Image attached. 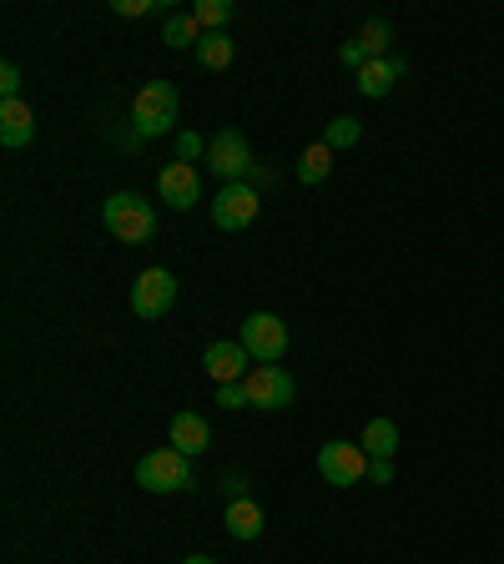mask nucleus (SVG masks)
<instances>
[{"label":"nucleus","mask_w":504,"mask_h":564,"mask_svg":"<svg viewBox=\"0 0 504 564\" xmlns=\"http://www.w3.org/2000/svg\"><path fill=\"white\" fill-rule=\"evenodd\" d=\"M101 223H107L111 237L127 242V248H142V242L157 237V212H152V202L146 197H136V192H117V197H107Z\"/></svg>","instance_id":"obj_1"},{"label":"nucleus","mask_w":504,"mask_h":564,"mask_svg":"<svg viewBox=\"0 0 504 564\" xmlns=\"http://www.w3.org/2000/svg\"><path fill=\"white\" fill-rule=\"evenodd\" d=\"M177 121V86L172 81H146L132 101V132L136 142H152V136H167Z\"/></svg>","instance_id":"obj_2"},{"label":"nucleus","mask_w":504,"mask_h":564,"mask_svg":"<svg viewBox=\"0 0 504 564\" xmlns=\"http://www.w3.org/2000/svg\"><path fill=\"white\" fill-rule=\"evenodd\" d=\"M136 484L146 494H177V489L192 484V459L177 454V448H152L142 464H136Z\"/></svg>","instance_id":"obj_3"},{"label":"nucleus","mask_w":504,"mask_h":564,"mask_svg":"<svg viewBox=\"0 0 504 564\" xmlns=\"http://www.w3.org/2000/svg\"><path fill=\"white\" fill-rule=\"evenodd\" d=\"M238 343L248 348L252 363H283V353H288V323L278 313H248Z\"/></svg>","instance_id":"obj_4"},{"label":"nucleus","mask_w":504,"mask_h":564,"mask_svg":"<svg viewBox=\"0 0 504 564\" xmlns=\"http://www.w3.org/2000/svg\"><path fill=\"white\" fill-rule=\"evenodd\" d=\"M319 473L328 479L333 489H353L369 479V454L363 444H348V439H328L319 448Z\"/></svg>","instance_id":"obj_5"},{"label":"nucleus","mask_w":504,"mask_h":564,"mask_svg":"<svg viewBox=\"0 0 504 564\" xmlns=\"http://www.w3.org/2000/svg\"><path fill=\"white\" fill-rule=\"evenodd\" d=\"M207 171L223 177V187L242 182V177L252 171V146H248V136H242L238 127H227V132H217L213 142H207Z\"/></svg>","instance_id":"obj_6"},{"label":"nucleus","mask_w":504,"mask_h":564,"mask_svg":"<svg viewBox=\"0 0 504 564\" xmlns=\"http://www.w3.org/2000/svg\"><path fill=\"white\" fill-rule=\"evenodd\" d=\"M257 207H263V192H257V187L227 182L213 197V223L223 227V232H242V227L257 223Z\"/></svg>","instance_id":"obj_7"},{"label":"nucleus","mask_w":504,"mask_h":564,"mask_svg":"<svg viewBox=\"0 0 504 564\" xmlns=\"http://www.w3.org/2000/svg\"><path fill=\"white\" fill-rule=\"evenodd\" d=\"M242 388H248V408H267V413H278V408L292 404V379H288V368H278V363H252V373L242 379Z\"/></svg>","instance_id":"obj_8"},{"label":"nucleus","mask_w":504,"mask_h":564,"mask_svg":"<svg viewBox=\"0 0 504 564\" xmlns=\"http://www.w3.org/2000/svg\"><path fill=\"white\" fill-rule=\"evenodd\" d=\"M172 302H177V277L167 273V267H146V273L132 283V313L136 317L172 313Z\"/></svg>","instance_id":"obj_9"},{"label":"nucleus","mask_w":504,"mask_h":564,"mask_svg":"<svg viewBox=\"0 0 504 564\" xmlns=\"http://www.w3.org/2000/svg\"><path fill=\"white\" fill-rule=\"evenodd\" d=\"M157 197L167 202V207H177V212H187L192 202H202L197 167H192V161H167V167H161V177H157Z\"/></svg>","instance_id":"obj_10"},{"label":"nucleus","mask_w":504,"mask_h":564,"mask_svg":"<svg viewBox=\"0 0 504 564\" xmlns=\"http://www.w3.org/2000/svg\"><path fill=\"white\" fill-rule=\"evenodd\" d=\"M202 368H207V379L223 388V383H242V379H248L252 358H248V348H242V343L223 338V343H213V348L202 353Z\"/></svg>","instance_id":"obj_11"},{"label":"nucleus","mask_w":504,"mask_h":564,"mask_svg":"<svg viewBox=\"0 0 504 564\" xmlns=\"http://www.w3.org/2000/svg\"><path fill=\"white\" fill-rule=\"evenodd\" d=\"M31 142H36V111L26 101H0V146L21 152Z\"/></svg>","instance_id":"obj_12"},{"label":"nucleus","mask_w":504,"mask_h":564,"mask_svg":"<svg viewBox=\"0 0 504 564\" xmlns=\"http://www.w3.org/2000/svg\"><path fill=\"white\" fill-rule=\"evenodd\" d=\"M223 529L238 539V544H252V539L263 535V504H257V499H227Z\"/></svg>","instance_id":"obj_13"},{"label":"nucleus","mask_w":504,"mask_h":564,"mask_svg":"<svg viewBox=\"0 0 504 564\" xmlns=\"http://www.w3.org/2000/svg\"><path fill=\"white\" fill-rule=\"evenodd\" d=\"M404 56H384V61H369V67L359 71V92L369 96V101H384L388 92L398 86V76H404Z\"/></svg>","instance_id":"obj_14"},{"label":"nucleus","mask_w":504,"mask_h":564,"mask_svg":"<svg viewBox=\"0 0 504 564\" xmlns=\"http://www.w3.org/2000/svg\"><path fill=\"white\" fill-rule=\"evenodd\" d=\"M207 444H213L207 419H202V413H177V419H172V448H177V454L197 459V454H207Z\"/></svg>","instance_id":"obj_15"},{"label":"nucleus","mask_w":504,"mask_h":564,"mask_svg":"<svg viewBox=\"0 0 504 564\" xmlns=\"http://www.w3.org/2000/svg\"><path fill=\"white\" fill-rule=\"evenodd\" d=\"M363 454H369V459H394L398 454V423L394 419H373L369 429H363Z\"/></svg>","instance_id":"obj_16"},{"label":"nucleus","mask_w":504,"mask_h":564,"mask_svg":"<svg viewBox=\"0 0 504 564\" xmlns=\"http://www.w3.org/2000/svg\"><path fill=\"white\" fill-rule=\"evenodd\" d=\"M232 56H238V46H232V36H227V31H213V36L197 40V67H207V71L232 67Z\"/></svg>","instance_id":"obj_17"},{"label":"nucleus","mask_w":504,"mask_h":564,"mask_svg":"<svg viewBox=\"0 0 504 564\" xmlns=\"http://www.w3.org/2000/svg\"><path fill=\"white\" fill-rule=\"evenodd\" d=\"M328 171H333V146L328 142H313L303 157H298V182L303 187H319Z\"/></svg>","instance_id":"obj_18"},{"label":"nucleus","mask_w":504,"mask_h":564,"mask_svg":"<svg viewBox=\"0 0 504 564\" xmlns=\"http://www.w3.org/2000/svg\"><path fill=\"white\" fill-rule=\"evenodd\" d=\"M161 40H167V46H172V51H187V46H192V51H197V40H202V26H197V21H192V11H187V15H172V21H167V26H161Z\"/></svg>","instance_id":"obj_19"},{"label":"nucleus","mask_w":504,"mask_h":564,"mask_svg":"<svg viewBox=\"0 0 504 564\" xmlns=\"http://www.w3.org/2000/svg\"><path fill=\"white\" fill-rule=\"evenodd\" d=\"M359 46H363V51H369V61H384V56H388V46H394V26H388L384 15H373L369 26L359 31Z\"/></svg>","instance_id":"obj_20"},{"label":"nucleus","mask_w":504,"mask_h":564,"mask_svg":"<svg viewBox=\"0 0 504 564\" xmlns=\"http://www.w3.org/2000/svg\"><path fill=\"white\" fill-rule=\"evenodd\" d=\"M192 21L202 26V36H213V31H223L227 21H232V0H197V5H192Z\"/></svg>","instance_id":"obj_21"},{"label":"nucleus","mask_w":504,"mask_h":564,"mask_svg":"<svg viewBox=\"0 0 504 564\" xmlns=\"http://www.w3.org/2000/svg\"><path fill=\"white\" fill-rule=\"evenodd\" d=\"M323 142L338 152V146H359L363 142V121L359 117H333L328 127H323Z\"/></svg>","instance_id":"obj_22"},{"label":"nucleus","mask_w":504,"mask_h":564,"mask_svg":"<svg viewBox=\"0 0 504 564\" xmlns=\"http://www.w3.org/2000/svg\"><path fill=\"white\" fill-rule=\"evenodd\" d=\"M207 157V142L197 132H177V161H197Z\"/></svg>","instance_id":"obj_23"},{"label":"nucleus","mask_w":504,"mask_h":564,"mask_svg":"<svg viewBox=\"0 0 504 564\" xmlns=\"http://www.w3.org/2000/svg\"><path fill=\"white\" fill-rule=\"evenodd\" d=\"M0 96H5V101H21V67H15V61L0 67Z\"/></svg>","instance_id":"obj_24"},{"label":"nucleus","mask_w":504,"mask_h":564,"mask_svg":"<svg viewBox=\"0 0 504 564\" xmlns=\"http://www.w3.org/2000/svg\"><path fill=\"white\" fill-rule=\"evenodd\" d=\"M157 5L161 0H111V15H127V21H132V15H152Z\"/></svg>","instance_id":"obj_25"},{"label":"nucleus","mask_w":504,"mask_h":564,"mask_svg":"<svg viewBox=\"0 0 504 564\" xmlns=\"http://www.w3.org/2000/svg\"><path fill=\"white\" fill-rule=\"evenodd\" d=\"M338 61H344L348 71H363L369 67V51H363L359 40H344V46H338Z\"/></svg>","instance_id":"obj_26"},{"label":"nucleus","mask_w":504,"mask_h":564,"mask_svg":"<svg viewBox=\"0 0 504 564\" xmlns=\"http://www.w3.org/2000/svg\"><path fill=\"white\" fill-rule=\"evenodd\" d=\"M217 404H223L227 413H232V408H248V388H242V383H223V388H217Z\"/></svg>","instance_id":"obj_27"},{"label":"nucleus","mask_w":504,"mask_h":564,"mask_svg":"<svg viewBox=\"0 0 504 564\" xmlns=\"http://www.w3.org/2000/svg\"><path fill=\"white\" fill-rule=\"evenodd\" d=\"M242 182L257 187V192H267V187H278V171H273V167H257V161H252V171L242 177Z\"/></svg>","instance_id":"obj_28"},{"label":"nucleus","mask_w":504,"mask_h":564,"mask_svg":"<svg viewBox=\"0 0 504 564\" xmlns=\"http://www.w3.org/2000/svg\"><path fill=\"white\" fill-rule=\"evenodd\" d=\"M369 484H394V459H369Z\"/></svg>","instance_id":"obj_29"},{"label":"nucleus","mask_w":504,"mask_h":564,"mask_svg":"<svg viewBox=\"0 0 504 564\" xmlns=\"http://www.w3.org/2000/svg\"><path fill=\"white\" fill-rule=\"evenodd\" d=\"M223 499H248V479H242V473H223Z\"/></svg>","instance_id":"obj_30"},{"label":"nucleus","mask_w":504,"mask_h":564,"mask_svg":"<svg viewBox=\"0 0 504 564\" xmlns=\"http://www.w3.org/2000/svg\"><path fill=\"white\" fill-rule=\"evenodd\" d=\"M182 564H217V560H213V554H187Z\"/></svg>","instance_id":"obj_31"}]
</instances>
